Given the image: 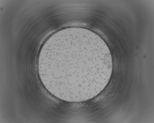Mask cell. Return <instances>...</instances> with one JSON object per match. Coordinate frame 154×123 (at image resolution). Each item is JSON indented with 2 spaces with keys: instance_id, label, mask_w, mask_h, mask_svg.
Returning <instances> with one entry per match:
<instances>
[{
  "instance_id": "1",
  "label": "cell",
  "mask_w": 154,
  "mask_h": 123,
  "mask_svg": "<svg viewBox=\"0 0 154 123\" xmlns=\"http://www.w3.org/2000/svg\"><path fill=\"white\" fill-rule=\"evenodd\" d=\"M42 63L52 91L59 98L72 102L97 96L108 83L113 69L105 42L80 32L67 33L53 41L47 46Z\"/></svg>"
}]
</instances>
